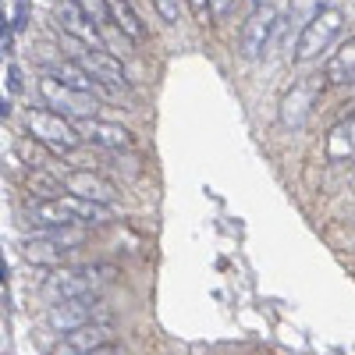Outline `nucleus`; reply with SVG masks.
I'll return each instance as SVG.
<instances>
[{
	"instance_id": "f257e3e1",
	"label": "nucleus",
	"mask_w": 355,
	"mask_h": 355,
	"mask_svg": "<svg viewBox=\"0 0 355 355\" xmlns=\"http://www.w3.org/2000/svg\"><path fill=\"white\" fill-rule=\"evenodd\" d=\"M33 220H36V227H68V224L96 227V224H110L114 210H110V202H93V199L68 192L57 199H36Z\"/></svg>"
},
{
	"instance_id": "dca6fc26",
	"label": "nucleus",
	"mask_w": 355,
	"mask_h": 355,
	"mask_svg": "<svg viewBox=\"0 0 355 355\" xmlns=\"http://www.w3.org/2000/svg\"><path fill=\"white\" fill-rule=\"evenodd\" d=\"M57 78L68 82V85H75V89H82V93H107V85H103L100 78L89 75V71L75 61V57H71V61H61V64H57Z\"/></svg>"
},
{
	"instance_id": "6e6552de",
	"label": "nucleus",
	"mask_w": 355,
	"mask_h": 355,
	"mask_svg": "<svg viewBox=\"0 0 355 355\" xmlns=\"http://www.w3.org/2000/svg\"><path fill=\"white\" fill-rule=\"evenodd\" d=\"M64 43L71 46V53H75V61L93 75V78H100L107 89H128V75H125V68H121V61H114V57L103 50V46H89V43H82L78 36H71V33H64Z\"/></svg>"
},
{
	"instance_id": "f03ea898",
	"label": "nucleus",
	"mask_w": 355,
	"mask_h": 355,
	"mask_svg": "<svg viewBox=\"0 0 355 355\" xmlns=\"http://www.w3.org/2000/svg\"><path fill=\"white\" fill-rule=\"evenodd\" d=\"M117 277V266L107 263H93V266H61V270H50L43 277V299L50 306L78 299V295H100L103 284H110Z\"/></svg>"
},
{
	"instance_id": "f3484780",
	"label": "nucleus",
	"mask_w": 355,
	"mask_h": 355,
	"mask_svg": "<svg viewBox=\"0 0 355 355\" xmlns=\"http://www.w3.org/2000/svg\"><path fill=\"white\" fill-rule=\"evenodd\" d=\"M21 252H25V259H28V263H46V266H57V263H61V259L68 256V249L53 245L50 239H43V234L28 239V242L21 245Z\"/></svg>"
},
{
	"instance_id": "0eeeda50",
	"label": "nucleus",
	"mask_w": 355,
	"mask_h": 355,
	"mask_svg": "<svg viewBox=\"0 0 355 355\" xmlns=\"http://www.w3.org/2000/svg\"><path fill=\"white\" fill-rule=\"evenodd\" d=\"M96 320H110L103 299H100V295H78V299H68V302L50 306L46 327H53L57 334H68V331L85 327V323H96Z\"/></svg>"
},
{
	"instance_id": "423d86ee",
	"label": "nucleus",
	"mask_w": 355,
	"mask_h": 355,
	"mask_svg": "<svg viewBox=\"0 0 355 355\" xmlns=\"http://www.w3.org/2000/svg\"><path fill=\"white\" fill-rule=\"evenodd\" d=\"M40 96L46 100V107H53L57 114H64V117H96L100 103L93 93H82V89L61 82L57 75H43L40 78Z\"/></svg>"
},
{
	"instance_id": "cd10ccee",
	"label": "nucleus",
	"mask_w": 355,
	"mask_h": 355,
	"mask_svg": "<svg viewBox=\"0 0 355 355\" xmlns=\"http://www.w3.org/2000/svg\"><path fill=\"white\" fill-rule=\"evenodd\" d=\"M259 4H266V0H256V8H259Z\"/></svg>"
},
{
	"instance_id": "ddd939ff",
	"label": "nucleus",
	"mask_w": 355,
	"mask_h": 355,
	"mask_svg": "<svg viewBox=\"0 0 355 355\" xmlns=\"http://www.w3.org/2000/svg\"><path fill=\"white\" fill-rule=\"evenodd\" d=\"M323 78H327V85H348V82H355V36L345 40L327 57V64H323Z\"/></svg>"
},
{
	"instance_id": "4be33fe9",
	"label": "nucleus",
	"mask_w": 355,
	"mask_h": 355,
	"mask_svg": "<svg viewBox=\"0 0 355 355\" xmlns=\"http://www.w3.org/2000/svg\"><path fill=\"white\" fill-rule=\"evenodd\" d=\"M323 8V0H291V8H288V21H309L316 11Z\"/></svg>"
},
{
	"instance_id": "7ed1b4c3",
	"label": "nucleus",
	"mask_w": 355,
	"mask_h": 355,
	"mask_svg": "<svg viewBox=\"0 0 355 355\" xmlns=\"http://www.w3.org/2000/svg\"><path fill=\"white\" fill-rule=\"evenodd\" d=\"M341 28H345V11H341V8H320V11L302 25L299 40H295L291 61H295V64L316 61V57L341 36Z\"/></svg>"
},
{
	"instance_id": "9b49d317",
	"label": "nucleus",
	"mask_w": 355,
	"mask_h": 355,
	"mask_svg": "<svg viewBox=\"0 0 355 355\" xmlns=\"http://www.w3.org/2000/svg\"><path fill=\"white\" fill-rule=\"evenodd\" d=\"M78 132H82L85 142L103 146V150H132V146H135V135L128 128L100 121V117H78Z\"/></svg>"
},
{
	"instance_id": "6ab92c4d",
	"label": "nucleus",
	"mask_w": 355,
	"mask_h": 355,
	"mask_svg": "<svg viewBox=\"0 0 355 355\" xmlns=\"http://www.w3.org/2000/svg\"><path fill=\"white\" fill-rule=\"evenodd\" d=\"M40 234H43V239H50L53 245L68 249V252H75L78 245H85V242H89V231H85L82 224H68V227H43Z\"/></svg>"
},
{
	"instance_id": "f8f14e48",
	"label": "nucleus",
	"mask_w": 355,
	"mask_h": 355,
	"mask_svg": "<svg viewBox=\"0 0 355 355\" xmlns=\"http://www.w3.org/2000/svg\"><path fill=\"white\" fill-rule=\"evenodd\" d=\"M64 189L71 196L93 199V202H114L117 199V185L107 182V178H100V174H93V171H68L64 174Z\"/></svg>"
},
{
	"instance_id": "2eb2a0df",
	"label": "nucleus",
	"mask_w": 355,
	"mask_h": 355,
	"mask_svg": "<svg viewBox=\"0 0 355 355\" xmlns=\"http://www.w3.org/2000/svg\"><path fill=\"white\" fill-rule=\"evenodd\" d=\"M110 25H114L121 36H128L132 43H142V40H146V25H142V18L128 8V0H110Z\"/></svg>"
},
{
	"instance_id": "4468645a",
	"label": "nucleus",
	"mask_w": 355,
	"mask_h": 355,
	"mask_svg": "<svg viewBox=\"0 0 355 355\" xmlns=\"http://www.w3.org/2000/svg\"><path fill=\"white\" fill-rule=\"evenodd\" d=\"M355 157V114L341 117L327 135V160L331 164H348Z\"/></svg>"
},
{
	"instance_id": "5701e85b",
	"label": "nucleus",
	"mask_w": 355,
	"mask_h": 355,
	"mask_svg": "<svg viewBox=\"0 0 355 355\" xmlns=\"http://www.w3.org/2000/svg\"><path fill=\"white\" fill-rule=\"evenodd\" d=\"M157 15L167 21V25H178V15H182V0H153Z\"/></svg>"
},
{
	"instance_id": "1a4fd4ad",
	"label": "nucleus",
	"mask_w": 355,
	"mask_h": 355,
	"mask_svg": "<svg viewBox=\"0 0 355 355\" xmlns=\"http://www.w3.org/2000/svg\"><path fill=\"white\" fill-rule=\"evenodd\" d=\"M277 28V11L270 4H259L245 21H242V33H239V53L245 61H259L270 46V36Z\"/></svg>"
},
{
	"instance_id": "bb28decb",
	"label": "nucleus",
	"mask_w": 355,
	"mask_h": 355,
	"mask_svg": "<svg viewBox=\"0 0 355 355\" xmlns=\"http://www.w3.org/2000/svg\"><path fill=\"white\" fill-rule=\"evenodd\" d=\"M8 82H11V89H15V93L21 89V75H18V68H8Z\"/></svg>"
},
{
	"instance_id": "39448f33",
	"label": "nucleus",
	"mask_w": 355,
	"mask_h": 355,
	"mask_svg": "<svg viewBox=\"0 0 355 355\" xmlns=\"http://www.w3.org/2000/svg\"><path fill=\"white\" fill-rule=\"evenodd\" d=\"M323 89H327V78L320 75H306L299 82H291V89L281 96V107H277V121L284 128H302L309 121V114L316 110L320 96H323Z\"/></svg>"
},
{
	"instance_id": "9d476101",
	"label": "nucleus",
	"mask_w": 355,
	"mask_h": 355,
	"mask_svg": "<svg viewBox=\"0 0 355 355\" xmlns=\"http://www.w3.org/2000/svg\"><path fill=\"white\" fill-rule=\"evenodd\" d=\"M114 341V327H110V320H96V323H85V327H75L68 331L61 341L53 345L50 355H89L93 348Z\"/></svg>"
},
{
	"instance_id": "a878e982",
	"label": "nucleus",
	"mask_w": 355,
	"mask_h": 355,
	"mask_svg": "<svg viewBox=\"0 0 355 355\" xmlns=\"http://www.w3.org/2000/svg\"><path fill=\"white\" fill-rule=\"evenodd\" d=\"M210 8H214V18H220V15H227L231 0H210Z\"/></svg>"
},
{
	"instance_id": "20e7f679",
	"label": "nucleus",
	"mask_w": 355,
	"mask_h": 355,
	"mask_svg": "<svg viewBox=\"0 0 355 355\" xmlns=\"http://www.w3.org/2000/svg\"><path fill=\"white\" fill-rule=\"evenodd\" d=\"M25 132L33 135L36 142L50 146L53 153H71V150H78V142H82L78 125H71L68 117L57 114V110H28L25 114Z\"/></svg>"
},
{
	"instance_id": "412c9836",
	"label": "nucleus",
	"mask_w": 355,
	"mask_h": 355,
	"mask_svg": "<svg viewBox=\"0 0 355 355\" xmlns=\"http://www.w3.org/2000/svg\"><path fill=\"white\" fill-rule=\"evenodd\" d=\"M71 4L96 25H110V0H71Z\"/></svg>"
},
{
	"instance_id": "393cba45",
	"label": "nucleus",
	"mask_w": 355,
	"mask_h": 355,
	"mask_svg": "<svg viewBox=\"0 0 355 355\" xmlns=\"http://www.w3.org/2000/svg\"><path fill=\"white\" fill-rule=\"evenodd\" d=\"M89 355H125L121 348H117L114 341H107V345H100V348H93V352H89Z\"/></svg>"
},
{
	"instance_id": "a211bd4d",
	"label": "nucleus",
	"mask_w": 355,
	"mask_h": 355,
	"mask_svg": "<svg viewBox=\"0 0 355 355\" xmlns=\"http://www.w3.org/2000/svg\"><path fill=\"white\" fill-rule=\"evenodd\" d=\"M25 189L33 192L36 199H57V196H64V192H68L61 178L46 174L43 167H33V171H28V178H25Z\"/></svg>"
},
{
	"instance_id": "aec40b11",
	"label": "nucleus",
	"mask_w": 355,
	"mask_h": 355,
	"mask_svg": "<svg viewBox=\"0 0 355 355\" xmlns=\"http://www.w3.org/2000/svg\"><path fill=\"white\" fill-rule=\"evenodd\" d=\"M40 146H43V142H36L33 135H21V139L15 142V153H18V160H21V164H28V167H43V164H46V157H43Z\"/></svg>"
},
{
	"instance_id": "b1692460",
	"label": "nucleus",
	"mask_w": 355,
	"mask_h": 355,
	"mask_svg": "<svg viewBox=\"0 0 355 355\" xmlns=\"http://www.w3.org/2000/svg\"><path fill=\"white\" fill-rule=\"evenodd\" d=\"M189 11H192V18L199 21V25H206L214 18V8H210V0H189Z\"/></svg>"
}]
</instances>
